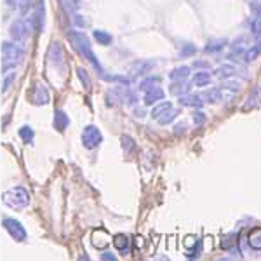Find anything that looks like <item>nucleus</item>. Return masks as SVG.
<instances>
[{
  "mask_svg": "<svg viewBox=\"0 0 261 261\" xmlns=\"http://www.w3.org/2000/svg\"><path fill=\"white\" fill-rule=\"evenodd\" d=\"M68 39H70L71 44H73V47L77 49L87 61L92 63V66H94L96 70L103 71V70H101V65H99L98 58H96L94 53H92V47H91L89 40H87V37L84 35V33H81V32H70L68 33Z\"/></svg>",
  "mask_w": 261,
  "mask_h": 261,
  "instance_id": "nucleus-1",
  "label": "nucleus"
},
{
  "mask_svg": "<svg viewBox=\"0 0 261 261\" xmlns=\"http://www.w3.org/2000/svg\"><path fill=\"white\" fill-rule=\"evenodd\" d=\"M2 56H4V68H11V66H16L23 61V49L18 47V45L11 44V42H4L2 44Z\"/></svg>",
  "mask_w": 261,
  "mask_h": 261,
  "instance_id": "nucleus-2",
  "label": "nucleus"
},
{
  "mask_svg": "<svg viewBox=\"0 0 261 261\" xmlns=\"http://www.w3.org/2000/svg\"><path fill=\"white\" fill-rule=\"evenodd\" d=\"M4 202H6L9 207H14V209H23L28 205V202H30V195H28V192L24 190V188H12L4 195Z\"/></svg>",
  "mask_w": 261,
  "mask_h": 261,
  "instance_id": "nucleus-3",
  "label": "nucleus"
},
{
  "mask_svg": "<svg viewBox=\"0 0 261 261\" xmlns=\"http://www.w3.org/2000/svg\"><path fill=\"white\" fill-rule=\"evenodd\" d=\"M101 140H103V136H101L98 127H94V125H87V127L84 129L82 143H84V146H86V148H89V150L96 148V146L101 143Z\"/></svg>",
  "mask_w": 261,
  "mask_h": 261,
  "instance_id": "nucleus-4",
  "label": "nucleus"
},
{
  "mask_svg": "<svg viewBox=\"0 0 261 261\" xmlns=\"http://www.w3.org/2000/svg\"><path fill=\"white\" fill-rule=\"evenodd\" d=\"M4 226H6L7 231L11 233V237H14V241L23 242L24 239H27V230H24V226L21 225L19 221L12 220V218H6V220H4Z\"/></svg>",
  "mask_w": 261,
  "mask_h": 261,
  "instance_id": "nucleus-5",
  "label": "nucleus"
},
{
  "mask_svg": "<svg viewBox=\"0 0 261 261\" xmlns=\"http://www.w3.org/2000/svg\"><path fill=\"white\" fill-rule=\"evenodd\" d=\"M27 35H28V27H27L24 21L18 19L11 24V37L14 40H24L27 39Z\"/></svg>",
  "mask_w": 261,
  "mask_h": 261,
  "instance_id": "nucleus-6",
  "label": "nucleus"
},
{
  "mask_svg": "<svg viewBox=\"0 0 261 261\" xmlns=\"http://www.w3.org/2000/svg\"><path fill=\"white\" fill-rule=\"evenodd\" d=\"M49 60L53 65L61 66L63 61H65V54H63V47L61 44H53V47L49 50Z\"/></svg>",
  "mask_w": 261,
  "mask_h": 261,
  "instance_id": "nucleus-7",
  "label": "nucleus"
},
{
  "mask_svg": "<svg viewBox=\"0 0 261 261\" xmlns=\"http://www.w3.org/2000/svg\"><path fill=\"white\" fill-rule=\"evenodd\" d=\"M247 244L252 251H261V228H252L247 235Z\"/></svg>",
  "mask_w": 261,
  "mask_h": 261,
  "instance_id": "nucleus-8",
  "label": "nucleus"
},
{
  "mask_svg": "<svg viewBox=\"0 0 261 261\" xmlns=\"http://www.w3.org/2000/svg\"><path fill=\"white\" fill-rule=\"evenodd\" d=\"M179 105H183V107H197V108H200L202 105H204V101H202V96H199V94H190V96L181 94L179 96Z\"/></svg>",
  "mask_w": 261,
  "mask_h": 261,
  "instance_id": "nucleus-9",
  "label": "nucleus"
},
{
  "mask_svg": "<svg viewBox=\"0 0 261 261\" xmlns=\"http://www.w3.org/2000/svg\"><path fill=\"white\" fill-rule=\"evenodd\" d=\"M33 103L35 105H47L49 103V92L45 86H37L33 91Z\"/></svg>",
  "mask_w": 261,
  "mask_h": 261,
  "instance_id": "nucleus-10",
  "label": "nucleus"
},
{
  "mask_svg": "<svg viewBox=\"0 0 261 261\" xmlns=\"http://www.w3.org/2000/svg\"><path fill=\"white\" fill-rule=\"evenodd\" d=\"M162 99H164V91L159 86H155L153 89L146 91V94H145V103L146 105H153V103L162 101Z\"/></svg>",
  "mask_w": 261,
  "mask_h": 261,
  "instance_id": "nucleus-11",
  "label": "nucleus"
},
{
  "mask_svg": "<svg viewBox=\"0 0 261 261\" xmlns=\"http://www.w3.org/2000/svg\"><path fill=\"white\" fill-rule=\"evenodd\" d=\"M94 235H98V237H99V241H98V239H92V244H94V247H98V249H103V247H107L108 244H110V241H112L110 235H108L105 230H96Z\"/></svg>",
  "mask_w": 261,
  "mask_h": 261,
  "instance_id": "nucleus-12",
  "label": "nucleus"
},
{
  "mask_svg": "<svg viewBox=\"0 0 261 261\" xmlns=\"http://www.w3.org/2000/svg\"><path fill=\"white\" fill-rule=\"evenodd\" d=\"M68 124H70V119L66 117L65 112H56V113H54V127H56L58 130H65Z\"/></svg>",
  "mask_w": 261,
  "mask_h": 261,
  "instance_id": "nucleus-13",
  "label": "nucleus"
},
{
  "mask_svg": "<svg viewBox=\"0 0 261 261\" xmlns=\"http://www.w3.org/2000/svg\"><path fill=\"white\" fill-rule=\"evenodd\" d=\"M221 89H218V87H213V89L205 91L204 94H202V99H205L207 103H218V101H221Z\"/></svg>",
  "mask_w": 261,
  "mask_h": 261,
  "instance_id": "nucleus-14",
  "label": "nucleus"
},
{
  "mask_svg": "<svg viewBox=\"0 0 261 261\" xmlns=\"http://www.w3.org/2000/svg\"><path fill=\"white\" fill-rule=\"evenodd\" d=\"M190 75V68L188 66H178V68H174L169 73L171 81H185V79Z\"/></svg>",
  "mask_w": 261,
  "mask_h": 261,
  "instance_id": "nucleus-15",
  "label": "nucleus"
},
{
  "mask_svg": "<svg viewBox=\"0 0 261 261\" xmlns=\"http://www.w3.org/2000/svg\"><path fill=\"white\" fill-rule=\"evenodd\" d=\"M171 108H172L171 101H162V103H159V105H155V107H153V110H151V117L157 120L159 117L164 115V113H166L167 110H171Z\"/></svg>",
  "mask_w": 261,
  "mask_h": 261,
  "instance_id": "nucleus-16",
  "label": "nucleus"
},
{
  "mask_svg": "<svg viewBox=\"0 0 261 261\" xmlns=\"http://www.w3.org/2000/svg\"><path fill=\"white\" fill-rule=\"evenodd\" d=\"M209 82H211L209 71H197V73L193 75V84H195L197 87H204V86H207Z\"/></svg>",
  "mask_w": 261,
  "mask_h": 261,
  "instance_id": "nucleus-17",
  "label": "nucleus"
},
{
  "mask_svg": "<svg viewBox=\"0 0 261 261\" xmlns=\"http://www.w3.org/2000/svg\"><path fill=\"white\" fill-rule=\"evenodd\" d=\"M153 63H150V61H140V63H134L133 65V73H136V75H145V73H148V71L153 68Z\"/></svg>",
  "mask_w": 261,
  "mask_h": 261,
  "instance_id": "nucleus-18",
  "label": "nucleus"
},
{
  "mask_svg": "<svg viewBox=\"0 0 261 261\" xmlns=\"http://www.w3.org/2000/svg\"><path fill=\"white\" fill-rule=\"evenodd\" d=\"M225 45H226L225 39H214V40H209V44L205 45V50H207V53H218V50H221Z\"/></svg>",
  "mask_w": 261,
  "mask_h": 261,
  "instance_id": "nucleus-19",
  "label": "nucleus"
},
{
  "mask_svg": "<svg viewBox=\"0 0 261 261\" xmlns=\"http://www.w3.org/2000/svg\"><path fill=\"white\" fill-rule=\"evenodd\" d=\"M127 244H129V239L125 237V235H117V237L113 239V246L122 252L127 251Z\"/></svg>",
  "mask_w": 261,
  "mask_h": 261,
  "instance_id": "nucleus-20",
  "label": "nucleus"
},
{
  "mask_svg": "<svg viewBox=\"0 0 261 261\" xmlns=\"http://www.w3.org/2000/svg\"><path fill=\"white\" fill-rule=\"evenodd\" d=\"M176 115H178V112L172 110V108H171V110H167L166 113H164V115L159 117L157 120H159V124H161V125H166V124H169V122L174 120V119H176Z\"/></svg>",
  "mask_w": 261,
  "mask_h": 261,
  "instance_id": "nucleus-21",
  "label": "nucleus"
},
{
  "mask_svg": "<svg viewBox=\"0 0 261 261\" xmlns=\"http://www.w3.org/2000/svg\"><path fill=\"white\" fill-rule=\"evenodd\" d=\"M233 73H235V66H231V65H223L218 68V75H220L221 79H228Z\"/></svg>",
  "mask_w": 261,
  "mask_h": 261,
  "instance_id": "nucleus-22",
  "label": "nucleus"
},
{
  "mask_svg": "<svg viewBox=\"0 0 261 261\" xmlns=\"http://www.w3.org/2000/svg\"><path fill=\"white\" fill-rule=\"evenodd\" d=\"M94 39L103 45H108L112 42V35H108L107 32H101V30H96L94 32Z\"/></svg>",
  "mask_w": 261,
  "mask_h": 261,
  "instance_id": "nucleus-23",
  "label": "nucleus"
},
{
  "mask_svg": "<svg viewBox=\"0 0 261 261\" xmlns=\"http://www.w3.org/2000/svg\"><path fill=\"white\" fill-rule=\"evenodd\" d=\"M258 99H261V89H259V86L256 87L254 91H252V94L249 96V99H247V101H249V103L246 105V108H249V107H256V105L259 103Z\"/></svg>",
  "mask_w": 261,
  "mask_h": 261,
  "instance_id": "nucleus-24",
  "label": "nucleus"
},
{
  "mask_svg": "<svg viewBox=\"0 0 261 261\" xmlns=\"http://www.w3.org/2000/svg\"><path fill=\"white\" fill-rule=\"evenodd\" d=\"M19 136L23 138V140L27 141V143H30L33 140V130H32V127H27V125H24V127H21L19 129Z\"/></svg>",
  "mask_w": 261,
  "mask_h": 261,
  "instance_id": "nucleus-25",
  "label": "nucleus"
},
{
  "mask_svg": "<svg viewBox=\"0 0 261 261\" xmlns=\"http://www.w3.org/2000/svg\"><path fill=\"white\" fill-rule=\"evenodd\" d=\"M259 53H261V49L258 47V45H256V47H252V49L247 50L246 56H244V60H246V61H254L256 58L259 56Z\"/></svg>",
  "mask_w": 261,
  "mask_h": 261,
  "instance_id": "nucleus-26",
  "label": "nucleus"
},
{
  "mask_svg": "<svg viewBox=\"0 0 261 261\" xmlns=\"http://www.w3.org/2000/svg\"><path fill=\"white\" fill-rule=\"evenodd\" d=\"M190 87L188 86H185V84H181V81L178 84H172V87H171V92H174V94H185Z\"/></svg>",
  "mask_w": 261,
  "mask_h": 261,
  "instance_id": "nucleus-27",
  "label": "nucleus"
},
{
  "mask_svg": "<svg viewBox=\"0 0 261 261\" xmlns=\"http://www.w3.org/2000/svg\"><path fill=\"white\" fill-rule=\"evenodd\" d=\"M18 4H19V9L23 14H27V12L33 7V0H18Z\"/></svg>",
  "mask_w": 261,
  "mask_h": 261,
  "instance_id": "nucleus-28",
  "label": "nucleus"
},
{
  "mask_svg": "<svg viewBox=\"0 0 261 261\" xmlns=\"http://www.w3.org/2000/svg\"><path fill=\"white\" fill-rule=\"evenodd\" d=\"M155 86H157V79H148V81L141 82L140 89L141 91H150V89H153Z\"/></svg>",
  "mask_w": 261,
  "mask_h": 261,
  "instance_id": "nucleus-29",
  "label": "nucleus"
},
{
  "mask_svg": "<svg viewBox=\"0 0 261 261\" xmlns=\"http://www.w3.org/2000/svg\"><path fill=\"white\" fill-rule=\"evenodd\" d=\"M16 81V73H9L6 79H4V92H7L11 89V86H12V82Z\"/></svg>",
  "mask_w": 261,
  "mask_h": 261,
  "instance_id": "nucleus-30",
  "label": "nucleus"
},
{
  "mask_svg": "<svg viewBox=\"0 0 261 261\" xmlns=\"http://www.w3.org/2000/svg\"><path fill=\"white\" fill-rule=\"evenodd\" d=\"M235 237H239V235H237V233H230L228 237H225V241L221 242V247H223V249H230L231 244H235V241H233Z\"/></svg>",
  "mask_w": 261,
  "mask_h": 261,
  "instance_id": "nucleus-31",
  "label": "nucleus"
},
{
  "mask_svg": "<svg viewBox=\"0 0 261 261\" xmlns=\"http://www.w3.org/2000/svg\"><path fill=\"white\" fill-rule=\"evenodd\" d=\"M77 73H79V77H81V81L84 82V86H86L87 89H89V87H91V81H89V77H87V71L82 70V68H79Z\"/></svg>",
  "mask_w": 261,
  "mask_h": 261,
  "instance_id": "nucleus-32",
  "label": "nucleus"
},
{
  "mask_svg": "<svg viewBox=\"0 0 261 261\" xmlns=\"http://www.w3.org/2000/svg\"><path fill=\"white\" fill-rule=\"evenodd\" d=\"M122 146H124V150L129 153V151L133 150V146H134L133 145V140H130L129 136H124V138H122Z\"/></svg>",
  "mask_w": 261,
  "mask_h": 261,
  "instance_id": "nucleus-33",
  "label": "nucleus"
},
{
  "mask_svg": "<svg viewBox=\"0 0 261 261\" xmlns=\"http://www.w3.org/2000/svg\"><path fill=\"white\" fill-rule=\"evenodd\" d=\"M205 122V115L202 112H197L195 115H193V124L195 125H202Z\"/></svg>",
  "mask_w": 261,
  "mask_h": 261,
  "instance_id": "nucleus-34",
  "label": "nucleus"
},
{
  "mask_svg": "<svg viewBox=\"0 0 261 261\" xmlns=\"http://www.w3.org/2000/svg\"><path fill=\"white\" fill-rule=\"evenodd\" d=\"M193 53H195V47L190 45V44H187V45H185V50L181 53V56H188V54H193Z\"/></svg>",
  "mask_w": 261,
  "mask_h": 261,
  "instance_id": "nucleus-35",
  "label": "nucleus"
},
{
  "mask_svg": "<svg viewBox=\"0 0 261 261\" xmlns=\"http://www.w3.org/2000/svg\"><path fill=\"white\" fill-rule=\"evenodd\" d=\"M223 87H228L231 91H239V84H233V82H225L223 84Z\"/></svg>",
  "mask_w": 261,
  "mask_h": 261,
  "instance_id": "nucleus-36",
  "label": "nucleus"
},
{
  "mask_svg": "<svg viewBox=\"0 0 261 261\" xmlns=\"http://www.w3.org/2000/svg\"><path fill=\"white\" fill-rule=\"evenodd\" d=\"M101 258H103V259H115V256H113L112 252H105V254L101 256Z\"/></svg>",
  "mask_w": 261,
  "mask_h": 261,
  "instance_id": "nucleus-37",
  "label": "nucleus"
},
{
  "mask_svg": "<svg viewBox=\"0 0 261 261\" xmlns=\"http://www.w3.org/2000/svg\"><path fill=\"white\" fill-rule=\"evenodd\" d=\"M75 18H77V19H75V23H77V24H81V27H82V24H86V19H81L82 16H75Z\"/></svg>",
  "mask_w": 261,
  "mask_h": 261,
  "instance_id": "nucleus-38",
  "label": "nucleus"
},
{
  "mask_svg": "<svg viewBox=\"0 0 261 261\" xmlns=\"http://www.w3.org/2000/svg\"><path fill=\"white\" fill-rule=\"evenodd\" d=\"M183 130H185V124H179V125H176V134L183 133Z\"/></svg>",
  "mask_w": 261,
  "mask_h": 261,
  "instance_id": "nucleus-39",
  "label": "nucleus"
},
{
  "mask_svg": "<svg viewBox=\"0 0 261 261\" xmlns=\"http://www.w3.org/2000/svg\"><path fill=\"white\" fill-rule=\"evenodd\" d=\"M14 2H18V0H7V4H9V6H14Z\"/></svg>",
  "mask_w": 261,
  "mask_h": 261,
  "instance_id": "nucleus-40",
  "label": "nucleus"
},
{
  "mask_svg": "<svg viewBox=\"0 0 261 261\" xmlns=\"http://www.w3.org/2000/svg\"><path fill=\"white\" fill-rule=\"evenodd\" d=\"M258 18L261 19V9H259V12H258Z\"/></svg>",
  "mask_w": 261,
  "mask_h": 261,
  "instance_id": "nucleus-41",
  "label": "nucleus"
}]
</instances>
